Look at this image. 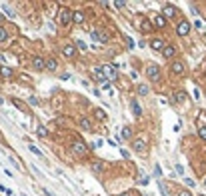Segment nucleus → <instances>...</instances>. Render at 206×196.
<instances>
[{
    "instance_id": "f257e3e1",
    "label": "nucleus",
    "mask_w": 206,
    "mask_h": 196,
    "mask_svg": "<svg viewBox=\"0 0 206 196\" xmlns=\"http://www.w3.org/2000/svg\"><path fill=\"white\" fill-rule=\"evenodd\" d=\"M100 72L106 80H118V68L114 64H102L100 66Z\"/></svg>"
},
{
    "instance_id": "f03ea898",
    "label": "nucleus",
    "mask_w": 206,
    "mask_h": 196,
    "mask_svg": "<svg viewBox=\"0 0 206 196\" xmlns=\"http://www.w3.org/2000/svg\"><path fill=\"white\" fill-rule=\"evenodd\" d=\"M72 154L74 156H88V152H90V148L88 146H86V142L84 140H74L72 142Z\"/></svg>"
},
{
    "instance_id": "7ed1b4c3",
    "label": "nucleus",
    "mask_w": 206,
    "mask_h": 196,
    "mask_svg": "<svg viewBox=\"0 0 206 196\" xmlns=\"http://www.w3.org/2000/svg\"><path fill=\"white\" fill-rule=\"evenodd\" d=\"M146 76H148L152 82H158L160 76H162V68L156 66V64H148V66H146Z\"/></svg>"
},
{
    "instance_id": "20e7f679",
    "label": "nucleus",
    "mask_w": 206,
    "mask_h": 196,
    "mask_svg": "<svg viewBox=\"0 0 206 196\" xmlns=\"http://www.w3.org/2000/svg\"><path fill=\"white\" fill-rule=\"evenodd\" d=\"M132 150L134 152H146L148 150V140L144 136H138V138L132 140Z\"/></svg>"
},
{
    "instance_id": "39448f33",
    "label": "nucleus",
    "mask_w": 206,
    "mask_h": 196,
    "mask_svg": "<svg viewBox=\"0 0 206 196\" xmlns=\"http://www.w3.org/2000/svg\"><path fill=\"white\" fill-rule=\"evenodd\" d=\"M58 16H60V24H62V26H68L70 22H72V18H74V12H72L70 8H60Z\"/></svg>"
},
{
    "instance_id": "423d86ee",
    "label": "nucleus",
    "mask_w": 206,
    "mask_h": 196,
    "mask_svg": "<svg viewBox=\"0 0 206 196\" xmlns=\"http://www.w3.org/2000/svg\"><path fill=\"white\" fill-rule=\"evenodd\" d=\"M188 32H190V24H188L186 20H180V22L176 24V34L178 36H186Z\"/></svg>"
},
{
    "instance_id": "0eeeda50",
    "label": "nucleus",
    "mask_w": 206,
    "mask_h": 196,
    "mask_svg": "<svg viewBox=\"0 0 206 196\" xmlns=\"http://www.w3.org/2000/svg\"><path fill=\"white\" fill-rule=\"evenodd\" d=\"M62 54L72 60V58L76 56V46H74V44H64V46H62Z\"/></svg>"
},
{
    "instance_id": "6e6552de",
    "label": "nucleus",
    "mask_w": 206,
    "mask_h": 196,
    "mask_svg": "<svg viewBox=\"0 0 206 196\" xmlns=\"http://www.w3.org/2000/svg\"><path fill=\"white\" fill-rule=\"evenodd\" d=\"M162 56H164V60H172V58L176 56V48L172 44H166V48L162 50Z\"/></svg>"
},
{
    "instance_id": "1a4fd4ad",
    "label": "nucleus",
    "mask_w": 206,
    "mask_h": 196,
    "mask_svg": "<svg viewBox=\"0 0 206 196\" xmlns=\"http://www.w3.org/2000/svg\"><path fill=\"white\" fill-rule=\"evenodd\" d=\"M32 68L34 70H46V60L40 56H34L32 58Z\"/></svg>"
},
{
    "instance_id": "9d476101",
    "label": "nucleus",
    "mask_w": 206,
    "mask_h": 196,
    "mask_svg": "<svg viewBox=\"0 0 206 196\" xmlns=\"http://www.w3.org/2000/svg\"><path fill=\"white\" fill-rule=\"evenodd\" d=\"M92 38H94V40H98V42H102V44H106L108 42V36H106V32H98V30H94L92 32Z\"/></svg>"
},
{
    "instance_id": "9b49d317",
    "label": "nucleus",
    "mask_w": 206,
    "mask_h": 196,
    "mask_svg": "<svg viewBox=\"0 0 206 196\" xmlns=\"http://www.w3.org/2000/svg\"><path fill=\"white\" fill-rule=\"evenodd\" d=\"M184 72V64L180 62V60H174V62H172V74H182Z\"/></svg>"
},
{
    "instance_id": "f8f14e48",
    "label": "nucleus",
    "mask_w": 206,
    "mask_h": 196,
    "mask_svg": "<svg viewBox=\"0 0 206 196\" xmlns=\"http://www.w3.org/2000/svg\"><path fill=\"white\" fill-rule=\"evenodd\" d=\"M84 18H86V16H84V12H82V10H74V18H72V22L74 24H82L84 22Z\"/></svg>"
},
{
    "instance_id": "ddd939ff",
    "label": "nucleus",
    "mask_w": 206,
    "mask_h": 196,
    "mask_svg": "<svg viewBox=\"0 0 206 196\" xmlns=\"http://www.w3.org/2000/svg\"><path fill=\"white\" fill-rule=\"evenodd\" d=\"M150 46H152V50H164V48H166V44H164V42H162L160 40V38H154V40L152 42H150Z\"/></svg>"
},
{
    "instance_id": "4468645a",
    "label": "nucleus",
    "mask_w": 206,
    "mask_h": 196,
    "mask_svg": "<svg viewBox=\"0 0 206 196\" xmlns=\"http://www.w3.org/2000/svg\"><path fill=\"white\" fill-rule=\"evenodd\" d=\"M154 24L158 26V28H166V16H164V14H158V16L154 18Z\"/></svg>"
},
{
    "instance_id": "2eb2a0df",
    "label": "nucleus",
    "mask_w": 206,
    "mask_h": 196,
    "mask_svg": "<svg viewBox=\"0 0 206 196\" xmlns=\"http://www.w3.org/2000/svg\"><path fill=\"white\" fill-rule=\"evenodd\" d=\"M162 12L166 14V18H172V16H176V8L172 6V4H166V6H164V10H162Z\"/></svg>"
},
{
    "instance_id": "dca6fc26",
    "label": "nucleus",
    "mask_w": 206,
    "mask_h": 196,
    "mask_svg": "<svg viewBox=\"0 0 206 196\" xmlns=\"http://www.w3.org/2000/svg\"><path fill=\"white\" fill-rule=\"evenodd\" d=\"M46 70H50V72H56L58 70V64L54 58H46Z\"/></svg>"
},
{
    "instance_id": "f3484780",
    "label": "nucleus",
    "mask_w": 206,
    "mask_h": 196,
    "mask_svg": "<svg viewBox=\"0 0 206 196\" xmlns=\"http://www.w3.org/2000/svg\"><path fill=\"white\" fill-rule=\"evenodd\" d=\"M130 108H132L134 116H140V114H142V108H140V104H138L136 100H132V102H130Z\"/></svg>"
},
{
    "instance_id": "a211bd4d",
    "label": "nucleus",
    "mask_w": 206,
    "mask_h": 196,
    "mask_svg": "<svg viewBox=\"0 0 206 196\" xmlns=\"http://www.w3.org/2000/svg\"><path fill=\"white\" fill-rule=\"evenodd\" d=\"M122 138L132 142V128H130V126H124V128H122Z\"/></svg>"
},
{
    "instance_id": "6ab92c4d",
    "label": "nucleus",
    "mask_w": 206,
    "mask_h": 196,
    "mask_svg": "<svg viewBox=\"0 0 206 196\" xmlns=\"http://www.w3.org/2000/svg\"><path fill=\"white\" fill-rule=\"evenodd\" d=\"M90 168H92V172H96V174H100L102 170H104V166H102V162H98V160H94L90 164Z\"/></svg>"
},
{
    "instance_id": "aec40b11",
    "label": "nucleus",
    "mask_w": 206,
    "mask_h": 196,
    "mask_svg": "<svg viewBox=\"0 0 206 196\" xmlns=\"http://www.w3.org/2000/svg\"><path fill=\"white\" fill-rule=\"evenodd\" d=\"M0 74H2L4 78H12V76H14L12 68H8V66H2V68H0Z\"/></svg>"
},
{
    "instance_id": "412c9836",
    "label": "nucleus",
    "mask_w": 206,
    "mask_h": 196,
    "mask_svg": "<svg viewBox=\"0 0 206 196\" xmlns=\"http://www.w3.org/2000/svg\"><path fill=\"white\" fill-rule=\"evenodd\" d=\"M136 92H138L140 96H146V94H148V92H150V88H148V86H146V84H140L138 88H136Z\"/></svg>"
},
{
    "instance_id": "4be33fe9",
    "label": "nucleus",
    "mask_w": 206,
    "mask_h": 196,
    "mask_svg": "<svg viewBox=\"0 0 206 196\" xmlns=\"http://www.w3.org/2000/svg\"><path fill=\"white\" fill-rule=\"evenodd\" d=\"M4 12H6V16H8V18H16V12H14V10L8 6V4H4Z\"/></svg>"
},
{
    "instance_id": "5701e85b",
    "label": "nucleus",
    "mask_w": 206,
    "mask_h": 196,
    "mask_svg": "<svg viewBox=\"0 0 206 196\" xmlns=\"http://www.w3.org/2000/svg\"><path fill=\"white\" fill-rule=\"evenodd\" d=\"M140 30H142V32H150V30H152V22H150V20H144Z\"/></svg>"
},
{
    "instance_id": "b1692460",
    "label": "nucleus",
    "mask_w": 206,
    "mask_h": 196,
    "mask_svg": "<svg viewBox=\"0 0 206 196\" xmlns=\"http://www.w3.org/2000/svg\"><path fill=\"white\" fill-rule=\"evenodd\" d=\"M36 132H38V136H48V130H46V126H42V124L36 126Z\"/></svg>"
},
{
    "instance_id": "393cba45",
    "label": "nucleus",
    "mask_w": 206,
    "mask_h": 196,
    "mask_svg": "<svg viewBox=\"0 0 206 196\" xmlns=\"http://www.w3.org/2000/svg\"><path fill=\"white\" fill-rule=\"evenodd\" d=\"M8 38V30L4 28V26H0V42H4Z\"/></svg>"
},
{
    "instance_id": "a878e982",
    "label": "nucleus",
    "mask_w": 206,
    "mask_h": 196,
    "mask_svg": "<svg viewBox=\"0 0 206 196\" xmlns=\"http://www.w3.org/2000/svg\"><path fill=\"white\" fill-rule=\"evenodd\" d=\"M80 126H82L86 132H88V130H92V126H90V120H86V118H82V120H80Z\"/></svg>"
},
{
    "instance_id": "bb28decb",
    "label": "nucleus",
    "mask_w": 206,
    "mask_h": 196,
    "mask_svg": "<svg viewBox=\"0 0 206 196\" xmlns=\"http://www.w3.org/2000/svg\"><path fill=\"white\" fill-rule=\"evenodd\" d=\"M76 48H78V50H84V52H86V50H88V44H86L84 40H78V42H76Z\"/></svg>"
},
{
    "instance_id": "cd10ccee",
    "label": "nucleus",
    "mask_w": 206,
    "mask_h": 196,
    "mask_svg": "<svg viewBox=\"0 0 206 196\" xmlns=\"http://www.w3.org/2000/svg\"><path fill=\"white\" fill-rule=\"evenodd\" d=\"M28 150L32 152V154H36V156H42V152H40L38 148H36V146H34V144H28Z\"/></svg>"
},
{
    "instance_id": "c85d7f7f",
    "label": "nucleus",
    "mask_w": 206,
    "mask_h": 196,
    "mask_svg": "<svg viewBox=\"0 0 206 196\" xmlns=\"http://www.w3.org/2000/svg\"><path fill=\"white\" fill-rule=\"evenodd\" d=\"M174 100H176V102H182V100H184V94H182L180 90H176V92H174Z\"/></svg>"
},
{
    "instance_id": "c756f323",
    "label": "nucleus",
    "mask_w": 206,
    "mask_h": 196,
    "mask_svg": "<svg viewBox=\"0 0 206 196\" xmlns=\"http://www.w3.org/2000/svg\"><path fill=\"white\" fill-rule=\"evenodd\" d=\"M198 136H200V140H204V142H206V126H202L198 130Z\"/></svg>"
},
{
    "instance_id": "7c9ffc66",
    "label": "nucleus",
    "mask_w": 206,
    "mask_h": 196,
    "mask_svg": "<svg viewBox=\"0 0 206 196\" xmlns=\"http://www.w3.org/2000/svg\"><path fill=\"white\" fill-rule=\"evenodd\" d=\"M0 192H6L8 196H12V190H10L8 186H4V184H0Z\"/></svg>"
},
{
    "instance_id": "2f4dec72",
    "label": "nucleus",
    "mask_w": 206,
    "mask_h": 196,
    "mask_svg": "<svg viewBox=\"0 0 206 196\" xmlns=\"http://www.w3.org/2000/svg\"><path fill=\"white\" fill-rule=\"evenodd\" d=\"M100 88H104V90H110V82H108V80L104 78V80L100 82Z\"/></svg>"
},
{
    "instance_id": "473e14b6",
    "label": "nucleus",
    "mask_w": 206,
    "mask_h": 196,
    "mask_svg": "<svg viewBox=\"0 0 206 196\" xmlns=\"http://www.w3.org/2000/svg\"><path fill=\"white\" fill-rule=\"evenodd\" d=\"M28 102H30L32 106H38V98H36V96H30V98H28Z\"/></svg>"
},
{
    "instance_id": "72a5a7b5",
    "label": "nucleus",
    "mask_w": 206,
    "mask_h": 196,
    "mask_svg": "<svg viewBox=\"0 0 206 196\" xmlns=\"http://www.w3.org/2000/svg\"><path fill=\"white\" fill-rule=\"evenodd\" d=\"M96 116H98V118H102V120H104V118H106V112H104V110H100V108H98V110H96Z\"/></svg>"
},
{
    "instance_id": "f704fd0d",
    "label": "nucleus",
    "mask_w": 206,
    "mask_h": 196,
    "mask_svg": "<svg viewBox=\"0 0 206 196\" xmlns=\"http://www.w3.org/2000/svg\"><path fill=\"white\" fill-rule=\"evenodd\" d=\"M184 182H186V186H192V188H194V186H196V182H194V180H192V178H186V180H184Z\"/></svg>"
},
{
    "instance_id": "c9c22d12",
    "label": "nucleus",
    "mask_w": 206,
    "mask_h": 196,
    "mask_svg": "<svg viewBox=\"0 0 206 196\" xmlns=\"http://www.w3.org/2000/svg\"><path fill=\"white\" fill-rule=\"evenodd\" d=\"M112 6H114V8H126V2H114Z\"/></svg>"
},
{
    "instance_id": "e433bc0d",
    "label": "nucleus",
    "mask_w": 206,
    "mask_h": 196,
    "mask_svg": "<svg viewBox=\"0 0 206 196\" xmlns=\"http://www.w3.org/2000/svg\"><path fill=\"white\" fill-rule=\"evenodd\" d=\"M160 174H162V172H160V166L156 164V166H154V176H156V178H160Z\"/></svg>"
},
{
    "instance_id": "4c0bfd02",
    "label": "nucleus",
    "mask_w": 206,
    "mask_h": 196,
    "mask_svg": "<svg viewBox=\"0 0 206 196\" xmlns=\"http://www.w3.org/2000/svg\"><path fill=\"white\" fill-rule=\"evenodd\" d=\"M12 104H14L16 108H22V102H18V100H16V98H12Z\"/></svg>"
},
{
    "instance_id": "58836bf2",
    "label": "nucleus",
    "mask_w": 206,
    "mask_h": 196,
    "mask_svg": "<svg viewBox=\"0 0 206 196\" xmlns=\"http://www.w3.org/2000/svg\"><path fill=\"white\" fill-rule=\"evenodd\" d=\"M178 196H192V194L188 192V190H180V192H178Z\"/></svg>"
},
{
    "instance_id": "ea45409f",
    "label": "nucleus",
    "mask_w": 206,
    "mask_h": 196,
    "mask_svg": "<svg viewBox=\"0 0 206 196\" xmlns=\"http://www.w3.org/2000/svg\"><path fill=\"white\" fill-rule=\"evenodd\" d=\"M174 168H176V172H178V174H182V172H184V168H182V166H180V164H176V166H174Z\"/></svg>"
},
{
    "instance_id": "a19ab883",
    "label": "nucleus",
    "mask_w": 206,
    "mask_h": 196,
    "mask_svg": "<svg viewBox=\"0 0 206 196\" xmlns=\"http://www.w3.org/2000/svg\"><path fill=\"white\" fill-rule=\"evenodd\" d=\"M192 96H194V98H196V100H198V98H200V92H198V88H196V90H194V92H192Z\"/></svg>"
},
{
    "instance_id": "79ce46f5",
    "label": "nucleus",
    "mask_w": 206,
    "mask_h": 196,
    "mask_svg": "<svg viewBox=\"0 0 206 196\" xmlns=\"http://www.w3.org/2000/svg\"><path fill=\"white\" fill-rule=\"evenodd\" d=\"M42 190H44V194H46V196H54V194H52V192H50L48 188H42Z\"/></svg>"
},
{
    "instance_id": "37998d69",
    "label": "nucleus",
    "mask_w": 206,
    "mask_h": 196,
    "mask_svg": "<svg viewBox=\"0 0 206 196\" xmlns=\"http://www.w3.org/2000/svg\"><path fill=\"white\" fill-rule=\"evenodd\" d=\"M122 196H132V194H122Z\"/></svg>"
},
{
    "instance_id": "c03bdc74",
    "label": "nucleus",
    "mask_w": 206,
    "mask_h": 196,
    "mask_svg": "<svg viewBox=\"0 0 206 196\" xmlns=\"http://www.w3.org/2000/svg\"><path fill=\"white\" fill-rule=\"evenodd\" d=\"M204 186H206V178H204Z\"/></svg>"
},
{
    "instance_id": "a18cd8bd",
    "label": "nucleus",
    "mask_w": 206,
    "mask_h": 196,
    "mask_svg": "<svg viewBox=\"0 0 206 196\" xmlns=\"http://www.w3.org/2000/svg\"><path fill=\"white\" fill-rule=\"evenodd\" d=\"M20 196H24V194H20Z\"/></svg>"
}]
</instances>
